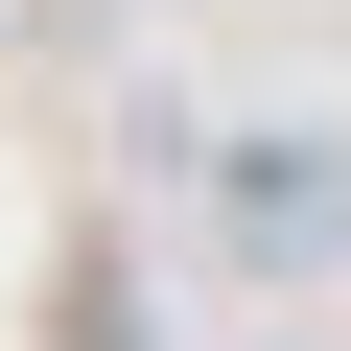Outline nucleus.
Segmentation results:
<instances>
[{
	"mask_svg": "<svg viewBox=\"0 0 351 351\" xmlns=\"http://www.w3.org/2000/svg\"><path fill=\"white\" fill-rule=\"evenodd\" d=\"M211 234H234V281H351V141L328 117L211 141Z\"/></svg>",
	"mask_w": 351,
	"mask_h": 351,
	"instance_id": "nucleus-1",
	"label": "nucleus"
}]
</instances>
